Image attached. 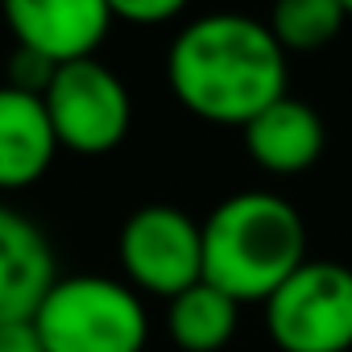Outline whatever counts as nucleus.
<instances>
[{
	"label": "nucleus",
	"mask_w": 352,
	"mask_h": 352,
	"mask_svg": "<svg viewBox=\"0 0 352 352\" xmlns=\"http://www.w3.org/2000/svg\"><path fill=\"white\" fill-rule=\"evenodd\" d=\"M166 79L174 100L199 120L245 129L286 96V50L257 17L208 13L174 38Z\"/></svg>",
	"instance_id": "obj_1"
},
{
	"label": "nucleus",
	"mask_w": 352,
	"mask_h": 352,
	"mask_svg": "<svg viewBox=\"0 0 352 352\" xmlns=\"http://www.w3.org/2000/svg\"><path fill=\"white\" fill-rule=\"evenodd\" d=\"M307 261V224L274 191H236L204 220V282L232 302H261Z\"/></svg>",
	"instance_id": "obj_2"
},
{
	"label": "nucleus",
	"mask_w": 352,
	"mask_h": 352,
	"mask_svg": "<svg viewBox=\"0 0 352 352\" xmlns=\"http://www.w3.org/2000/svg\"><path fill=\"white\" fill-rule=\"evenodd\" d=\"M46 352H145L149 315L129 282L104 274L58 278L34 315Z\"/></svg>",
	"instance_id": "obj_3"
},
{
	"label": "nucleus",
	"mask_w": 352,
	"mask_h": 352,
	"mask_svg": "<svg viewBox=\"0 0 352 352\" xmlns=\"http://www.w3.org/2000/svg\"><path fill=\"white\" fill-rule=\"evenodd\" d=\"M265 331L282 352H348L352 348V270L307 257L270 298Z\"/></svg>",
	"instance_id": "obj_4"
},
{
	"label": "nucleus",
	"mask_w": 352,
	"mask_h": 352,
	"mask_svg": "<svg viewBox=\"0 0 352 352\" xmlns=\"http://www.w3.org/2000/svg\"><path fill=\"white\" fill-rule=\"evenodd\" d=\"M116 249L129 286L141 294H157L170 302L204 282V224H195L183 208H137L124 220Z\"/></svg>",
	"instance_id": "obj_5"
},
{
	"label": "nucleus",
	"mask_w": 352,
	"mask_h": 352,
	"mask_svg": "<svg viewBox=\"0 0 352 352\" xmlns=\"http://www.w3.org/2000/svg\"><path fill=\"white\" fill-rule=\"evenodd\" d=\"M42 100L50 112L58 149L100 157V153H112L129 137V124H133L129 87L100 58L58 67V75Z\"/></svg>",
	"instance_id": "obj_6"
},
{
	"label": "nucleus",
	"mask_w": 352,
	"mask_h": 352,
	"mask_svg": "<svg viewBox=\"0 0 352 352\" xmlns=\"http://www.w3.org/2000/svg\"><path fill=\"white\" fill-rule=\"evenodd\" d=\"M5 21L21 50L42 54L54 67L96 58L112 30V5L104 0H9Z\"/></svg>",
	"instance_id": "obj_7"
},
{
	"label": "nucleus",
	"mask_w": 352,
	"mask_h": 352,
	"mask_svg": "<svg viewBox=\"0 0 352 352\" xmlns=\"http://www.w3.org/2000/svg\"><path fill=\"white\" fill-rule=\"evenodd\" d=\"M54 282L58 261L46 232L17 208L0 204V327L34 319Z\"/></svg>",
	"instance_id": "obj_8"
},
{
	"label": "nucleus",
	"mask_w": 352,
	"mask_h": 352,
	"mask_svg": "<svg viewBox=\"0 0 352 352\" xmlns=\"http://www.w3.org/2000/svg\"><path fill=\"white\" fill-rule=\"evenodd\" d=\"M58 137L42 96L0 87V191H25L54 166Z\"/></svg>",
	"instance_id": "obj_9"
},
{
	"label": "nucleus",
	"mask_w": 352,
	"mask_h": 352,
	"mask_svg": "<svg viewBox=\"0 0 352 352\" xmlns=\"http://www.w3.org/2000/svg\"><path fill=\"white\" fill-rule=\"evenodd\" d=\"M323 141H327V129H323V116L294 100V96H282L278 104H270L261 116H253L245 124V149L249 157L270 170V174H302L319 162L323 153Z\"/></svg>",
	"instance_id": "obj_10"
},
{
	"label": "nucleus",
	"mask_w": 352,
	"mask_h": 352,
	"mask_svg": "<svg viewBox=\"0 0 352 352\" xmlns=\"http://www.w3.org/2000/svg\"><path fill=\"white\" fill-rule=\"evenodd\" d=\"M241 323V302H232L212 282H195L166 302V331L183 352H220Z\"/></svg>",
	"instance_id": "obj_11"
},
{
	"label": "nucleus",
	"mask_w": 352,
	"mask_h": 352,
	"mask_svg": "<svg viewBox=\"0 0 352 352\" xmlns=\"http://www.w3.org/2000/svg\"><path fill=\"white\" fill-rule=\"evenodd\" d=\"M344 21V0H282L265 25L282 50H319L340 38Z\"/></svg>",
	"instance_id": "obj_12"
},
{
	"label": "nucleus",
	"mask_w": 352,
	"mask_h": 352,
	"mask_svg": "<svg viewBox=\"0 0 352 352\" xmlns=\"http://www.w3.org/2000/svg\"><path fill=\"white\" fill-rule=\"evenodd\" d=\"M54 75H58V67L54 63H46L42 54H34V50H13V58H9V87H17V91H25V96H46L50 91V83H54Z\"/></svg>",
	"instance_id": "obj_13"
},
{
	"label": "nucleus",
	"mask_w": 352,
	"mask_h": 352,
	"mask_svg": "<svg viewBox=\"0 0 352 352\" xmlns=\"http://www.w3.org/2000/svg\"><path fill=\"white\" fill-rule=\"evenodd\" d=\"M174 17H183L179 0H116L112 5V21H129V25H166Z\"/></svg>",
	"instance_id": "obj_14"
},
{
	"label": "nucleus",
	"mask_w": 352,
	"mask_h": 352,
	"mask_svg": "<svg viewBox=\"0 0 352 352\" xmlns=\"http://www.w3.org/2000/svg\"><path fill=\"white\" fill-rule=\"evenodd\" d=\"M0 352H46L42 336L34 331V319H25V323H5V327H0Z\"/></svg>",
	"instance_id": "obj_15"
},
{
	"label": "nucleus",
	"mask_w": 352,
	"mask_h": 352,
	"mask_svg": "<svg viewBox=\"0 0 352 352\" xmlns=\"http://www.w3.org/2000/svg\"><path fill=\"white\" fill-rule=\"evenodd\" d=\"M344 13H348V17H352V0H344Z\"/></svg>",
	"instance_id": "obj_16"
}]
</instances>
